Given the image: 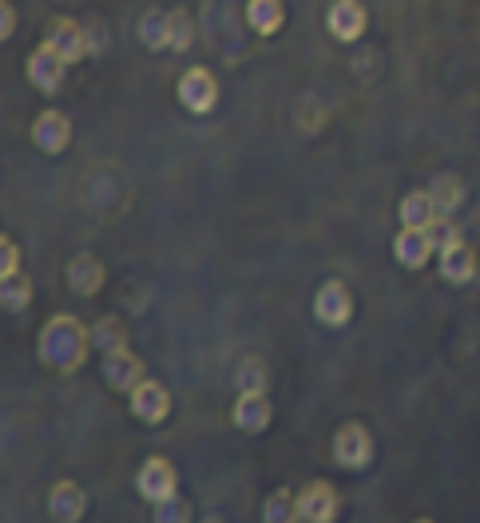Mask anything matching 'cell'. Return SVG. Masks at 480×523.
Here are the masks:
<instances>
[{
  "instance_id": "6da1fadb",
  "label": "cell",
  "mask_w": 480,
  "mask_h": 523,
  "mask_svg": "<svg viewBox=\"0 0 480 523\" xmlns=\"http://www.w3.org/2000/svg\"><path fill=\"white\" fill-rule=\"evenodd\" d=\"M88 345H92V333L76 321V317L60 314L52 317L40 337H36V349H40V361L48 369H60V373H76L88 357Z\"/></svg>"
},
{
  "instance_id": "7a4b0ae2",
  "label": "cell",
  "mask_w": 480,
  "mask_h": 523,
  "mask_svg": "<svg viewBox=\"0 0 480 523\" xmlns=\"http://www.w3.org/2000/svg\"><path fill=\"white\" fill-rule=\"evenodd\" d=\"M373 452H377V444H373L369 428L358 424V420H350V424H342V428L334 432V460H338V468L365 472V468L373 464Z\"/></svg>"
},
{
  "instance_id": "3957f363",
  "label": "cell",
  "mask_w": 480,
  "mask_h": 523,
  "mask_svg": "<svg viewBox=\"0 0 480 523\" xmlns=\"http://www.w3.org/2000/svg\"><path fill=\"white\" fill-rule=\"evenodd\" d=\"M135 492L155 508V504H163V500H175L179 496V476H175V464L171 460H163V456H151V460H143V468H139V476H135Z\"/></svg>"
},
{
  "instance_id": "277c9868",
  "label": "cell",
  "mask_w": 480,
  "mask_h": 523,
  "mask_svg": "<svg viewBox=\"0 0 480 523\" xmlns=\"http://www.w3.org/2000/svg\"><path fill=\"white\" fill-rule=\"evenodd\" d=\"M342 500L326 480H314L298 492V523H338Z\"/></svg>"
},
{
  "instance_id": "5b68a950",
  "label": "cell",
  "mask_w": 480,
  "mask_h": 523,
  "mask_svg": "<svg viewBox=\"0 0 480 523\" xmlns=\"http://www.w3.org/2000/svg\"><path fill=\"white\" fill-rule=\"evenodd\" d=\"M179 104L187 107L191 115H207L219 104V80L207 68H191L179 76Z\"/></svg>"
},
{
  "instance_id": "8992f818",
  "label": "cell",
  "mask_w": 480,
  "mask_h": 523,
  "mask_svg": "<svg viewBox=\"0 0 480 523\" xmlns=\"http://www.w3.org/2000/svg\"><path fill=\"white\" fill-rule=\"evenodd\" d=\"M314 317H318L326 329L350 325V317H354V298H350V290H346L342 282H326V286L318 290V298H314Z\"/></svg>"
},
{
  "instance_id": "52a82bcc",
  "label": "cell",
  "mask_w": 480,
  "mask_h": 523,
  "mask_svg": "<svg viewBox=\"0 0 480 523\" xmlns=\"http://www.w3.org/2000/svg\"><path fill=\"white\" fill-rule=\"evenodd\" d=\"M127 405H131L135 420H143V424H163V420L171 417V393L159 381H143L139 389H131Z\"/></svg>"
},
{
  "instance_id": "ba28073f",
  "label": "cell",
  "mask_w": 480,
  "mask_h": 523,
  "mask_svg": "<svg viewBox=\"0 0 480 523\" xmlns=\"http://www.w3.org/2000/svg\"><path fill=\"white\" fill-rule=\"evenodd\" d=\"M44 48H52L64 64H76L88 52V32L76 20H52L44 32Z\"/></svg>"
},
{
  "instance_id": "9c48e42d",
  "label": "cell",
  "mask_w": 480,
  "mask_h": 523,
  "mask_svg": "<svg viewBox=\"0 0 480 523\" xmlns=\"http://www.w3.org/2000/svg\"><path fill=\"white\" fill-rule=\"evenodd\" d=\"M32 143L44 151V155H60L68 151L72 143V123L64 111H40L36 123H32Z\"/></svg>"
},
{
  "instance_id": "30bf717a",
  "label": "cell",
  "mask_w": 480,
  "mask_h": 523,
  "mask_svg": "<svg viewBox=\"0 0 480 523\" xmlns=\"http://www.w3.org/2000/svg\"><path fill=\"white\" fill-rule=\"evenodd\" d=\"M104 381L116 389V393H131L139 389L147 377H143V361L131 353V349H120V353H104V365H100Z\"/></svg>"
},
{
  "instance_id": "8fae6325",
  "label": "cell",
  "mask_w": 480,
  "mask_h": 523,
  "mask_svg": "<svg viewBox=\"0 0 480 523\" xmlns=\"http://www.w3.org/2000/svg\"><path fill=\"white\" fill-rule=\"evenodd\" d=\"M433 254H437V246H433L429 230L401 226V234L393 238V258H397V266H405V270H421V266H429Z\"/></svg>"
},
{
  "instance_id": "7c38bea8",
  "label": "cell",
  "mask_w": 480,
  "mask_h": 523,
  "mask_svg": "<svg viewBox=\"0 0 480 523\" xmlns=\"http://www.w3.org/2000/svg\"><path fill=\"white\" fill-rule=\"evenodd\" d=\"M84 512H88V492L76 480H60L48 492V516L56 523H80Z\"/></svg>"
},
{
  "instance_id": "4fadbf2b",
  "label": "cell",
  "mask_w": 480,
  "mask_h": 523,
  "mask_svg": "<svg viewBox=\"0 0 480 523\" xmlns=\"http://www.w3.org/2000/svg\"><path fill=\"white\" fill-rule=\"evenodd\" d=\"M64 72H68V64L52 52V48H36L32 56H28V84L32 88H40L44 96H52V92H60V84H64Z\"/></svg>"
},
{
  "instance_id": "5bb4252c",
  "label": "cell",
  "mask_w": 480,
  "mask_h": 523,
  "mask_svg": "<svg viewBox=\"0 0 480 523\" xmlns=\"http://www.w3.org/2000/svg\"><path fill=\"white\" fill-rule=\"evenodd\" d=\"M326 28L334 32V40H358L365 32V8L361 0H334L330 12H326Z\"/></svg>"
},
{
  "instance_id": "9a60e30c",
  "label": "cell",
  "mask_w": 480,
  "mask_h": 523,
  "mask_svg": "<svg viewBox=\"0 0 480 523\" xmlns=\"http://www.w3.org/2000/svg\"><path fill=\"white\" fill-rule=\"evenodd\" d=\"M68 286H72V294H80V298H92V294H100V286H104V266H100V258L96 254H76L72 262H68Z\"/></svg>"
},
{
  "instance_id": "2e32d148",
  "label": "cell",
  "mask_w": 480,
  "mask_h": 523,
  "mask_svg": "<svg viewBox=\"0 0 480 523\" xmlns=\"http://www.w3.org/2000/svg\"><path fill=\"white\" fill-rule=\"evenodd\" d=\"M235 424H239L242 432H266L270 428V401H266V393H239V401H235Z\"/></svg>"
},
{
  "instance_id": "e0dca14e",
  "label": "cell",
  "mask_w": 480,
  "mask_h": 523,
  "mask_svg": "<svg viewBox=\"0 0 480 523\" xmlns=\"http://www.w3.org/2000/svg\"><path fill=\"white\" fill-rule=\"evenodd\" d=\"M437 258H441V278H445V282H453V286L473 282V274H477V254H473L465 242H457V246L441 250Z\"/></svg>"
},
{
  "instance_id": "ac0fdd59",
  "label": "cell",
  "mask_w": 480,
  "mask_h": 523,
  "mask_svg": "<svg viewBox=\"0 0 480 523\" xmlns=\"http://www.w3.org/2000/svg\"><path fill=\"white\" fill-rule=\"evenodd\" d=\"M429 199L437 207V218H453L457 210L465 207V183L457 175H437L429 187Z\"/></svg>"
},
{
  "instance_id": "d6986e66",
  "label": "cell",
  "mask_w": 480,
  "mask_h": 523,
  "mask_svg": "<svg viewBox=\"0 0 480 523\" xmlns=\"http://www.w3.org/2000/svg\"><path fill=\"white\" fill-rule=\"evenodd\" d=\"M246 20L258 36H274L286 20V8H282V0H246Z\"/></svg>"
},
{
  "instance_id": "ffe728a7",
  "label": "cell",
  "mask_w": 480,
  "mask_h": 523,
  "mask_svg": "<svg viewBox=\"0 0 480 523\" xmlns=\"http://www.w3.org/2000/svg\"><path fill=\"white\" fill-rule=\"evenodd\" d=\"M401 226H413V230H429L433 222H437V207H433V199H429V191H413V195H405L401 199Z\"/></svg>"
},
{
  "instance_id": "44dd1931",
  "label": "cell",
  "mask_w": 480,
  "mask_h": 523,
  "mask_svg": "<svg viewBox=\"0 0 480 523\" xmlns=\"http://www.w3.org/2000/svg\"><path fill=\"white\" fill-rule=\"evenodd\" d=\"M139 40H143V48H151V52L171 48V12H147V16L139 20Z\"/></svg>"
},
{
  "instance_id": "7402d4cb",
  "label": "cell",
  "mask_w": 480,
  "mask_h": 523,
  "mask_svg": "<svg viewBox=\"0 0 480 523\" xmlns=\"http://www.w3.org/2000/svg\"><path fill=\"white\" fill-rule=\"evenodd\" d=\"M92 345L100 353H120V349H127V325L120 317H100L92 325Z\"/></svg>"
},
{
  "instance_id": "603a6c76",
  "label": "cell",
  "mask_w": 480,
  "mask_h": 523,
  "mask_svg": "<svg viewBox=\"0 0 480 523\" xmlns=\"http://www.w3.org/2000/svg\"><path fill=\"white\" fill-rule=\"evenodd\" d=\"M262 523H298V496L286 488L270 492L262 504Z\"/></svg>"
},
{
  "instance_id": "cb8c5ba5",
  "label": "cell",
  "mask_w": 480,
  "mask_h": 523,
  "mask_svg": "<svg viewBox=\"0 0 480 523\" xmlns=\"http://www.w3.org/2000/svg\"><path fill=\"white\" fill-rule=\"evenodd\" d=\"M28 302H32V282L28 278H4L0 282V306L8 310V314H24L28 310Z\"/></svg>"
},
{
  "instance_id": "d4e9b609",
  "label": "cell",
  "mask_w": 480,
  "mask_h": 523,
  "mask_svg": "<svg viewBox=\"0 0 480 523\" xmlns=\"http://www.w3.org/2000/svg\"><path fill=\"white\" fill-rule=\"evenodd\" d=\"M235 385H239V393H266V369H262V361H242L239 373H235Z\"/></svg>"
},
{
  "instance_id": "484cf974",
  "label": "cell",
  "mask_w": 480,
  "mask_h": 523,
  "mask_svg": "<svg viewBox=\"0 0 480 523\" xmlns=\"http://www.w3.org/2000/svg\"><path fill=\"white\" fill-rule=\"evenodd\" d=\"M151 520L155 523H191V504L187 500H163V504H155L151 508Z\"/></svg>"
},
{
  "instance_id": "4316f807",
  "label": "cell",
  "mask_w": 480,
  "mask_h": 523,
  "mask_svg": "<svg viewBox=\"0 0 480 523\" xmlns=\"http://www.w3.org/2000/svg\"><path fill=\"white\" fill-rule=\"evenodd\" d=\"M195 40V24L187 12H171V52H187Z\"/></svg>"
},
{
  "instance_id": "83f0119b",
  "label": "cell",
  "mask_w": 480,
  "mask_h": 523,
  "mask_svg": "<svg viewBox=\"0 0 480 523\" xmlns=\"http://www.w3.org/2000/svg\"><path fill=\"white\" fill-rule=\"evenodd\" d=\"M429 238H433L437 254H441V250H449V246H457V242H465V238H461V230H457L449 218H437V222L429 226Z\"/></svg>"
},
{
  "instance_id": "f1b7e54d",
  "label": "cell",
  "mask_w": 480,
  "mask_h": 523,
  "mask_svg": "<svg viewBox=\"0 0 480 523\" xmlns=\"http://www.w3.org/2000/svg\"><path fill=\"white\" fill-rule=\"evenodd\" d=\"M16 270H20V250H16L12 238H0V282L16 278Z\"/></svg>"
},
{
  "instance_id": "f546056e",
  "label": "cell",
  "mask_w": 480,
  "mask_h": 523,
  "mask_svg": "<svg viewBox=\"0 0 480 523\" xmlns=\"http://www.w3.org/2000/svg\"><path fill=\"white\" fill-rule=\"evenodd\" d=\"M12 32H16V8L4 0L0 4V40H12Z\"/></svg>"
},
{
  "instance_id": "4dcf8cb0",
  "label": "cell",
  "mask_w": 480,
  "mask_h": 523,
  "mask_svg": "<svg viewBox=\"0 0 480 523\" xmlns=\"http://www.w3.org/2000/svg\"><path fill=\"white\" fill-rule=\"evenodd\" d=\"M203 523H223V520H219V516H211V520H203Z\"/></svg>"
},
{
  "instance_id": "1f68e13d",
  "label": "cell",
  "mask_w": 480,
  "mask_h": 523,
  "mask_svg": "<svg viewBox=\"0 0 480 523\" xmlns=\"http://www.w3.org/2000/svg\"><path fill=\"white\" fill-rule=\"evenodd\" d=\"M413 523H433V520H413Z\"/></svg>"
}]
</instances>
